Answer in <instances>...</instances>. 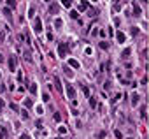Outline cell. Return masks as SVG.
<instances>
[{
    "instance_id": "cell-18",
    "label": "cell",
    "mask_w": 149,
    "mask_h": 139,
    "mask_svg": "<svg viewBox=\"0 0 149 139\" xmlns=\"http://www.w3.org/2000/svg\"><path fill=\"white\" fill-rule=\"evenodd\" d=\"M63 25V21H62V19L58 18V19H54V27H62Z\"/></svg>"
},
{
    "instance_id": "cell-16",
    "label": "cell",
    "mask_w": 149,
    "mask_h": 139,
    "mask_svg": "<svg viewBox=\"0 0 149 139\" xmlns=\"http://www.w3.org/2000/svg\"><path fill=\"white\" fill-rule=\"evenodd\" d=\"M89 104H91V107H97V99H95V97H91V101H89Z\"/></svg>"
},
{
    "instance_id": "cell-11",
    "label": "cell",
    "mask_w": 149,
    "mask_h": 139,
    "mask_svg": "<svg viewBox=\"0 0 149 139\" xmlns=\"http://www.w3.org/2000/svg\"><path fill=\"white\" fill-rule=\"evenodd\" d=\"M2 12H4V16H5V18H11V9H9V7H4V9H2Z\"/></svg>"
},
{
    "instance_id": "cell-22",
    "label": "cell",
    "mask_w": 149,
    "mask_h": 139,
    "mask_svg": "<svg viewBox=\"0 0 149 139\" xmlns=\"http://www.w3.org/2000/svg\"><path fill=\"white\" fill-rule=\"evenodd\" d=\"M42 101H44V102H47V101H49V95H47V93H44V95H42Z\"/></svg>"
},
{
    "instance_id": "cell-24",
    "label": "cell",
    "mask_w": 149,
    "mask_h": 139,
    "mask_svg": "<svg viewBox=\"0 0 149 139\" xmlns=\"http://www.w3.org/2000/svg\"><path fill=\"white\" fill-rule=\"evenodd\" d=\"M63 70H65V74H67V76H72V72H70V70H68V67H65V69H63Z\"/></svg>"
},
{
    "instance_id": "cell-2",
    "label": "cell",
    "mask_w": 149,
    "mask_h": 139,
    "mask_svg": "<svg viewBox=\"0 0 149 139\" xmlns=\"http://www.w3.org/2000/svg\"><path fill=\"white\" fill-rule=\"evenodd\" d=\"M33 30H35L37 34H41V32H42V21H41V18H37V19H35V28H33Z\"/></svg>"
},
{
    "instance_id": "cell-23",
    "label": "cell",
    "mask_w": 149,
    "mask_h": 139,
    "mask_svg": "<svg viewBox=\"0 0 149 139\" xmlns=\"http://www.w3.org/2000/svg\"><path fill=\"white\" fill-rule=\"evenodd\" d=\"M140 116H142V118H146V107H142V109H140Z\"/></svg>"
},
{
    "instance_id": "cell-29",
    "label": "cell",
    "mask_w": 149,
    "mask_h": 139,
    "mask_svg": "<svg viewBox=\"0 0 149 139\" xmlns=\"http://www.w3.org/2000/svg\"><path fill=\"white\" fill-rule=\"evenodd\" d=\"M56 139H63V137H56Z\"/></svg>"
},
{
    "instance_id": "cell-14",
    "label": "cell",
    "mask_w": 149,
    "mask_h": 139,
    "mask_svg": "<svg viewBox=\"0 0 149 139\" xmlns=\"http://www.w3.org/2000/svg\"><path fill=\"white\" fill-rule=\"evenodd\" d=\"M7 4H9V9H14L16 7V0H7Z\"/></svg>"
},
{
    "instance_id": "cell-19",
    "label": "cell",
    "mask_w": 149,
    "mask_h": 139,
    "mask_svg": "<svg viewBox=\"0 0 149 139\" xmlns=\"http://www.w3.org/2000/svg\"><path fill=\"white\" fill-rule=\"evenodd\" d=\"M63 5L65 7H72V0H63Z\"/></svg>"
},
{
    "instance_id": "cell-25",
    "label": "cell",
    "mask_w": 149,
    "mask_h": 139,
    "mask_svg": "<svg viewBox=\"0 0 149 139\" xmlns=\"http://www.w3.org/2000/svg\"><path fill=\"white\" fill-rule=\"evenodd\" d=\"M2 109H4V101L0 99V113H2Z\"/></svg>"
},
{
    "instance_id": "cell-26",
    "label": "cell",
    "mask_w": 149,
    "mask_h": 139,
    "mask_svg": "<svg viewBox=\"0 0 149 139\" xmlns=\"http://www.w3.org/2000/svg\"><path fill=\"white\" fill-rule=\"evenodd\" d=\"M21 139H30V136L28 134H21Z\"/></svg>"
},
{
    "instance_id": "cell-20",
    "label": "cell",
    "mask_w": 149,
    "mask_h": 139,
    "mask_svg": "<svg viewBox=\"0 0 149 139\" xmlns=\"http://www.w3.org/2000/svg\"><path fill=\"white\" fill-rule=\"evenodd\" d=\"M70 16H72V18H74V19H77V18H79V14H77V12H76V11H72V12H70Z\"/></svg>"
},
{
    "instance_id": "cell-27",
    "label": "cell",
    "mask_w": 149,
    "mask_h": 139,
    "mask_svg": "<svg viewBox=\"0 0 149 139\" xmlns=\"http://www.w3.org/2000/svg\"><path fill=\"white\" fill-rule=\"evenodd\" d=\"M2 62H4V56H2V55H0V64H2Z\"/></svg>"
},
{
    "instance_id": "cell-5",
    "label": "cell",
    "mask_w": 149,
    "mask_h": 139,
    "mask_svg": "<svg viewBox=\"0 0 149 139\" xmlns=\"http://www.w3.org/2000/svg\"><path fill=\"white\" fill-rule=\"evenodd\" d=\"M140 14H142V11H140V7H139V4L133 2V16H140Z\"/></svg>"
},
{
    "instance_id": "cell-7",
    "label": "cell",
    "mask_w": 149,
    "mask_h": 139,
    "mask_svg": "<svg viewBox=\"0 0 149 139\" xmlns=\"http://www.w3.org/2000/svg\"><path fill=\"white\" fill-rule=\"evenodd\" d=\"M116 39H118V42H125V39H126V37H125V34H123V32H118V34H116Z\"/></svg>"
},
{
    "instance_id": "cell-6",
    "label": "cell",
    "mask_w": 149,
    "mask_h": 139,
    "mask_svg": "<svg viewBox=\"0 0 149 139\" xmlns=\"http://www.w3.org/2000/svg\"><path fill=\"white\" fill-rule=\"evenodd\" d=\"M67 93H68V99H76V90H74L72 86L67 88Z\"/></svg>"
},
{
    "instance_id": "cell-1",
    "label": "cell",
    "mask_w": 149,
    "mask_h": 139,
    "mask_svg": "<svg viewBox=\"0 0 149 139\" xmlns=\"http://www.w3.org/2000/svg\"><path fill=\"white\" fill-rule=\"evenodd\" d=\"M67 51H68V46L63 44V42H58V55L60 56H67Z\"/></svg>"
},
{
    "instance_id": "cell-4",
    "label": "cell",
    "mask_w": 149,
    "mask_h": 139,
    "mask_svg": "<svg viewBox=\"0 0 149 139\" xmlns=\"http://www.w3.org/2000/svg\"><path fill=\"white\" fill-rule=\"evenodd\" d=\"M49 12H51V14H56V12H60V5H58V4H51Z\"/></svg>"
},
{
    "instance_id": "cell-8",
    "label": "cell",
    "mask_w": 149,
    "mask_h": 139,
    "mask_svg": "<svg viewBox=\"0 0 149 139\" xmlns=\"http://www.w3.org/2000/svg\"><path fill=\"white\" fill-rule=\"evenodd\" d=\"M0 139H9V137H7V130H5L4 127L0 129Z\"/></svg>"
},
{
    "instance_id": "cell-3",
    "label": "cell",
    "mask_w": 149,
    "mask_h": 139,
    "mask_svg": "<svg viewBox=\"0 0 149 139\" xmlns=\"http://www.w3.org/2000/svg\"><path fill=\"white\" fill-rule=\"evenodd\" d=\"M9 69L12 72H16V58L14 56H9Z\"/></svg>"
},
{
    "instance_id": "cell-10",
    "label": "cell",
    "mask_w": 149,
    "mask_h": 139,
    "mask_svg": "<svg viewBox=\"0 0 149 139\" xmlns=\"http://www.w3.org/2000/svg\"><path fill=\"white\" fill-rule=\"evenodd\" d=\"M68 65L74 67V69H77V67H79V62H77V60H68Z\"/></svg>"
},
{
    "instance_id": "cell-28",
    "label": "cell",
    "mask_w": 149,
    "mask_h": 139,
    "mask_svg": "<svg viewBox=\"0 0 149 139\" xmlns=\"http://www.w3.org/2000/svg\"><path fill=\"white\" fill-rule=\"evenodd\" d=\"M44 2H53V0H44Z\"/></svg>"
},
{
    "instance_id": "cell-31",
    "label": "cell",
    "mask_w": 149,
    "mask_h": 139,
    "mask_svg": "<svg viewBox=\"0 0 149 139\" xmlns=\"http://www.w3.org/2000/svg\"><path fill=\"white\" fill-rule=\"evenodd\" d=\"M0 77H2V74H0Z\"/></svg>"
},
{
    "instance_id": "cell-30",
    "label": "cell",
    "mask_w": 149,
    "mask_h": 139,
    "mask_svg": "<svg viewBox=\"0 0 149 139\" xmlns=\"http://www.w3.org/2000/svg\"><path fill=\"white\" fill-rule=\"evenodd\" d=\"M142 2H147V0H142Z\"/></svg>"
},
{
    "instance_id": "cell-13",
    "label": "cell",
    "mask_w": 149,
    "mask_h": 139,
    "mask_svg": "<svg viewBox=\"0 0 149 139\" xmlns=\"http://www.w3.org/2000/svg\"><path fill=\"white\" fill-rule=\"evenodd\" d=\"M33 102H32V99H25V107H32Z\"/></svg>"
},
{
    "instance_id": "cell-17",
    "label": "cell",
    "mask_w": 149,
    "mask_h": 139,
    "mask_svg": "<svg viewBox=\"0 0 149 139\" xmlns=\"http://www.w3.org/2000/svg\"><path fill=\"white\" fill-rule=\"evenodd\" d=\"M21 118H23V120H26V118H28V111H26V109L21 111Z\"/></svg>"
},
{
    "instance_id": "cell-21",
    "label": "cell",
    "mask_w": 149,
    "mask_h": 139,
    "mask_svg": "<svg viewBox=\"0 0 149 139\" xmlns=\"http://www.w3.org/2000/svg\"><path fill=\"white\" fill-rule=\"evenodd\" d=\"M84 9H88V2H83L81 4V11H84Z\"/></svg>"
},
{
    "instance_id": "cell-12",
    "label": "cell",
    "mask_w": 149,
    "mask_h": 139,
    "mask_svg": "<svg viewBox=\"0 0 149 139\" xmlns=\"http://www.w3.org/2000/svg\"><path fill=\"white\" fill-rule=\"evenodd\" d=\"M28 90H30V93H35V92H37V86H35L33 83H28Z\"/></svg>"
},
{
    "instance_id": "cell-15",
    "label": "cell",
    "mask_w": 149,
    "mask_h": 139,
    "mask_svg": "<svg viewBox=\"0 0 149 139\" xmlns=\"http://www.w3.org/2000/svg\"><path fill=\"white\" fill-rule=\"evenodd\" d=\"M139 99H140V97H139V95L135 93V95L132 97V104H139Z\"/></svg>"
},
{
    "instance_id": "cell-9",
    "label": "cell",
    "mask_w": 149,
    "mask_h": 139,
    "mask_svg": "<svg viewBox=\"0 0 149 139\" xmlns=\"http://www.w3.org/2000/svg\"><path fill=\"white\" fill-rule=\"evenodd\" d=\"M54 85H56V90H58V92H62V90H63V86H62V83H60V79H58V77L54 79Z\"/></svg>"
}]
</instances>
